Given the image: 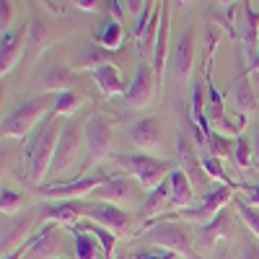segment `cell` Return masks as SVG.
<instances>
[{"label": "cell", "instance_id": "cell-1", "mask_svg": "<svg viewBox=\"0 0 259 259\" xmlns=\"http://www.w3.org/2000/svg\"><path fill=\"white\" fill-rule=\"evenodd\" d=\"M140 239L148 241V244H156L158 249H168V251H174L184 259H202L197 254V249H194V241L192 239V231L179 223L177 218H171V221H161L156 226H148L143 233H140Z\"/></svg>", "mask_w": 259, "mask_h": 259}, {"label": "cell", "instance_id": "cell-2", "mask_svg": "<svg viewBox=\"0 0 259 259\" xmlns=\"http://www.w3.org/2000/svg\"><path fill=\"white\" fill-rule=\"evenodd\" d=\"M117 163L124 171H130V177H133L140 184V189H145V192H153L156 187H161L168 179L171 171H174L168 161H161L150 153H119Z\"/></svg>", "mask_w": 259, "mask_h": 259}, {"label": "cell", "instance_id": "cell-3", "mask_svg": "<svg viewBox=\"0 0 259 259\" xmlns=\"http://www.w3.org/2000/svg\"><path fill=\"white\" fill-rule=\"evenodd\" d=\"M57 140H60V130H57L55 117H50L45 122V127L39 130V135L31 145V153H29V177H31V182H41L50 174L52 161H55V150H57Z\"/></svg>", "mask_w": 259, "mask_h": 259}, {"label": "cell", "instance_id": "cell-4", "mask_svg": "<svg viewBox=\"0 0 259 259\" xmlns=\"http://www.w3.org/2000/svg\"><path fill=\"white\" fill-rule=\"evenodd\" d=\"M47 112V99L45 96H34L21 101L13 112L3 119V138H26L31 133V127L41 119V114Z\"/></svg>", "mask_w": 259, "mask_h": 259}, {"label": "cell", "instance_id": "cell-5", "mask_svg": "<svg viewBox=\"0 0 259 259\" xmlns=\"http://www.w3.org/2000/svg\"><path fill=\"white\" fill-rule=\"evenodd\" d=\"M231 200H233V187H231V184H218L212 192L205 194V200H202L200 205L184 207V210L174 212L171 218H184V221H192V223L202 226V223H210L215 215L226 207V202H231Z\"/></svg>", "mask_w": 259, "mask_h": 259}, {"label": "cell", "instance_id": "cell-6", "mask_svg": "<svg viewBox=\"0 0 259 259\" xmlns=\"http://www.w3.org/2000/svg\"><path fill=\"white\" fill-rule=\"evenodd\" d=\"M83 135H85V148H89V158L91 163H101L112 150V124L109 117L104 114H91L83 124Z\"/></svg>", "mask_w": 259, "mask_h": 259}, {"label": "cell", "instance_id": "cell-7", "mask_svg": "<svg viewBox=\"0 0 259 259\" xmlns=\"http://www.w3.org/2000/svg\"><path fill=\"white\" fill-rule=\"evenodd\" d=\"M156 73H153V65L148 60H140L135 78L130 83V89L124 91V104L130 109H145V106L153 101V91H156Z\"/></svg>", "mask_w": 259, "mask_h": 259}, {"label": "cell", "instance_id": "cell-8", "mask_svg": "<svg viewBox=\"0 0 259 259\" xmlns=\"http://www.w3.org/2000/svg\"><path fill=\"white\" fill-rule=\"evenodd\" d=\"M80 215L96 221L104 228H109L112 233H122L130 226V212H124L122 207H117L112 202H96V205H83L80 202Z\"/></svg>", "mask_w": 259, "mask_h": 259}, {"label": "cell", "instance_id": "cell-9", "mask_svg": "<svg viewBox=\"0 0 259 259\" xmlns=\"http://www.w3.org/2000/svg\"><path fill=\"white\" fill-rule=\"evenodd\" d=\"M78 145H80V133H78V124L75 122H65L62 130H60V140H57V150H55V161H52V168L55 174L65 171L73 161H75V153H78Z\"/></svg>", "mask_w": 259, "mask_h": 259}, {"label": "cell", "instance_id": "cell-10", "mask_svg": "<svg viewBox=\"0 0 259 259\" xmlns=\"http://www.w3.org/2000/svg\"><path fill=\"white\" fill-rule=\"evenodd\" d=\"M104 179H78V182H68V184H39L36 187V194H41V197H52V200H80L83 194H91Z\"/></svg>", "mask_w": 259, "mask_h": 259}, {"label": "cell", "instance_id": "cell-11", "mask_svg": "<svg viewBox=\"0 0 259 259\" xmlns=\"http://www.w3.org/2000/svg\"><path fill=\"white\" fill-rule=\"evenodd\" d=\"M192 65H194V29L187 26L174 47V55H171V70H174L177 83H184L192 75Z\"/></svg>", "mask_w": 259, "mask_h": 259}, {"label": "cell", "instance_id": "cell-12", "mask_svg": "<svg viewBox=\"0 0 259 259\" xmlns=\"http://www.w3.org/2000/svg\"><path fill=\"white\" fill-rule=\"evenodd\" d=\"M138 182H130L127 177H114V179H104L94 192L91 197H96L99 202H127L138 197Z\"/></svg>", "mask_w": 259, "mask_h": 259}, {"label": "cell", "instance_id": "cell-13", "mask_svg": "<svg viewBox=\"0 0 259 259\" xmlns=\"http://www.w3.org/2000/svg\"><path fill=\"white\" fill-rule=\"evenodd\" d=\"M26 24H21L18 29L13 31H6L3 39H0V73H11L16 68V62L21 60V50H24V41L29 39L26 36Z\"/></svg>", "mask_w": 259, "mask_h": 259}, {"label": "cell", "instance_id": "cell-14", "mask_svg": "<svg viewBox=\"0 0 259 259\" xmlns=\"http://www.w3.org/2000/svg\"><path fill=\"white\" fill-rule=\"evenodd\" d=\"M161 122L156 117H140L127 127V138L133 140L140 150H150L161 145Z\"/></svg>", "mask_w": 259, "mask_h": 259}, {"label": "cell", "instance_id": "cell-15", "mask_svg": "<svg viewBox=\"0 0 259 259\" xmlns=\"http://www.w3.org/2000/svg\"><path fill=\"white\" fill-rule=\"evenodd\" d=\"M192 200H194V187L189 177L182 168H174L168 174V207L179 212L184 207H192Z\"/></svg>", "mask_w": 259, "mask_h": 259}, {"label": "cell", "instance_id": "cell-16", "mask_svg": "<svg viewBox=\"0 0 259 259\" xmlns=\"http://www.w3.org/2000/svg\"><path fill=\"white\" fill-rule=\"evenodd\" d=\"M228 236H231V215L223 207L210 223L197 226V236H194V241H197L200 246H212V244H218L221 239H228Z\"/></svg>", "mask_w": 259, "mask_h": 259}, {"label": "cell", "instance_id": "cell-17", "mask_svg": "<svg viewBox=\"0 0 259 259\" xmlns=\"http://www.w3.org/2000/svg\"><path fill=\"white\" fill-rule=\"evenodd\" d=\"M177 153H179V161H182V171L189 177V182H192V187L197 189V187H202L205 182H207V174L202 171V163H200V156L192 150V143L184 138V135H179V143H177Z\"/></svg>", "mask_w": 259, "mask_h": 259}, {"label": "cell", "instance_id": "cell-18", "mask_svg": "<svg viewBox=\"0 0 259 259\" xmlns=\"http://www.w3.org/2000/svg\"><path fill=\"white\" fill-rule=\"evenodd\" d=\"M163 6H166V0H161L158 8L150 13L148 18V24L138 31V52L143 60H153V50H156V39H158V29H161V16H163Z\"/></svg>", "mask_w": 259, "mask_h": 259}, {"label": "cell", "instance_id": "cell-19", "mask_svg": "<svg viewBox=\"0 0 259 259\" xmlns=\"http://www.w3.org/2000/svg\"><path fill=\"white\" fill-rule=\"evenodd\" d=\"M205 114L210 119L212 130H221V133H233V122H228L226 117V106H223V96L215 89L212 83H207V99H205Z\"/></svg>", "mask_w": 259, "mask_h": 259}, {"label": "cell", "instance_id": "cell-20", "mask_svg": "<svg viewBox=\"0 0 259 259\" xmlns=\"http://www.w3.org/2000/svg\"><path fill=\"white\" fill-rule=\"evenodd\" d=\"M205 99H207V91H205V83L202 80H194L192 83V99H189V114L194 119V127L205 135V145H207V138L212 135V127H210V119L205 114Z\"/></svg>", "mask_w": 259, "mask_h": 259}, {"label": "cell", "instance_id": "cell-21", "mask_svg": "<svg viewBox=\"0 0 259 259\" xmlns=\"http://www.w3.org/2000/svg\"><path fill=\"white\" fill-rule=\"evenodd\" d=\"M241 41L249 62L256 57V47H259V13L251 8L249 0H244V16H241Z\"/></svg>", "mask_w": 259, "mask_h": 259}, {"label": "cell", "instance_id": "cell-22", "mask_svg": "<svg viewBox=\"0 0 259 259\" xmlns=\"http://www.w3.org/2000/svg\"><path fill=\"white\" fill-rule=\"evenodd\" d=\"M94 83L99 85V91L104 96H117V94H124V80H122V73L117 70V65L106 62V65H99L94 70Z\"/></svg>", "mask_w": 259, "mask_h": 259}, {"label": "cell", "instance_id": "cell-23", "mask_svg": "<svg viewBox=\"0 0 259 259\" xmlns=\"http://www.w3.org/2000/svg\"><path fill=\"white\" fill-rule=\"evenodd\" d=\"M31 215H26V218H13V215H8V221L3 223V256L13 251L16 244H24L26 241V233L31 228Z\"/></svg>", "mask_w": 259, "mask_h": 259}, {"label": "cell", "instance_id": "cell-24", "mask_svg": "<svg viewBox=\"0 0 259 259\" xmlns=\"http://www.w3.org/2000/svg\"><path fill=\"white\" fill-rule=\"evenodd\" d=\"M75 83V75L73 70H68L65 65H50V68L41 73L39 78V85H41V91H70V85Z\"/></svg>", "mask_w": 259, "mask_h": 259}, {"label": "cell", "instance_id": "cell-25", "mask_svg": "<svg viewBox=\"0 0 259 259\" xmlns=\"http://www.w3.org/2000/svg\"><path fill=\"white\" fill-rule=\"evenodd\" d=\"M41 215L50 221H57V223H68V226H75L78 218H80V202L78 200H60L55 205H47L41 210Z\"/></svg>", "mask_w": 259, "mask_h": 259}, {"label": "cell", "instance_id": "cell-26", "mask_svg": "<svg viewBox=\"0 0 259 259\" xmlns=\"http://www.w3.org/2000/svg\"><path fill=\"white\" fill-rule=\"evenodd\" d=\"M231 99H233V106L241 114H251L256 109V99H254V91H251V85H249L246 73H241L239 78H236V83L231 85Z\"/></svg>", "mask_w": 259, "mask_h": 259}, {"label": "cell", "instance_id": "cell-27", "mask_svg": "<svg viewBox=\"0 0 259 259\" xmlns=\"http://www.w3.org/2000/svg\"><path fill=\"white\" fill-rule=\"evenodd\" d=\"M57 251V241H55V226H47L41 233L31 236V246L26 251V259H50Z\"/></svg>", "mask_w": 259, "mask_h": 259}, {"label": "cell", "instance_id": "cell-28", "mask_svg": "<svg viewBox=\"0 0 259 259\" xmlns=\"http://www.w3.org/2000/svg\"><path fill=\"white\" fill-rule=\"evenodd\" d=\"M73 231V246H75V256L78 259H96V254H99V239L94 233H89V231H80V228H70Z\"/></svg>", "mask_w": 259, "mask_h": 259}, {"label": "cell", "instance_id": "cell-29", "mask_svg": "<svg viewBox=\"0 0 259 259\" xmlns=\"http://www.w3.org/2000/svg\"><path fill=\"white\" fill-rule=\"evenodd\" d=\"M122 24L117 18H109L106 21V26L96 34V45L99 47H104V50H109V52H114L119 45H122Z\"/></svg>", "mask_w": 259, "mask_h": 259}, {"label": "cell", "instance_id": "cell-30", "mask_svg": "<svg viewBox=\"0 0 259 259\" xmlns=\"http://www.w3.org/2000/svg\"><path fill=\"white\" fill-rule=\"evenodd\" d=\"M233 210L239 212V218H241V223L256 236V241H259V207H251L244 197H236L233 194Z\"/></svg>", "mask_w": 259, "mask_h": 259}, {"label": "cell", "instance_id": "cell-31", "mask_svg": "<svg viewBox=\"0 0 259 259\" xmlns=\"http://www.w3.org/2000/svg\"><path fill=\"white\" fill-rule=\"evenodd\" d=\"M163 205H168V179H166L161 187H156L153 192H148V200H145V205H143V218L156 215Z\"/></svg>", "mask_w": 259, "mask_h": 259}, {"label": "cell", "instance_id": "cell-32", "mask_svg": "<svg viewBox=\"0 0 259 259\" xmlns=\"http://www.w3.org/2000/svg\"><path fill=\"white\" fill-rule=\"evenodd\" d=\"M70 228H73V226H70ZM75 228L94 233L96 239L101 241V246H104V254H106V256H112V254H114V246H117V236H114V233H109V228H104V226H91V223H75Z\"/></svg>", "mask_w": 259, "mask_h": 259}, {"label": "cell", "instance_id": "cell-33", "mask_svg": "<svg viewBox=\"0 0 259 259\" xmlns=\"http://www.w3.org/2000/svg\"><path fill=\"white\" fill-rule=\"evenodd\" d=\"M207 153L210 156H215V158H231L233 156V143L226 138V135H221L218 130H212V135L207 138Z\"/></svg>", "mask_w": 259, "mask_h": 259}, {"label": "cell", "instance_id": "cell-34", "mask_svg": "<svg viewBox=\"0 0 259 259\" xmlns=\"http://www.w3.org/2000/svg\"><path fill=\"white\" fill-rule=\"evenodd\" d=\"M78 106H80L78 94H73V91H62V94H57V99H55L52 117H70V114H75Z\"/></svg>", "mask_w": 259, "mask_h": 259}, {"label": "cell", "instance_id": "cell-35", "mask_svg": "<svg viewBox=\"0 0 259 259\" xmlns=\"http://www.w3.org/2000/svg\"><path fill=\"white\" fill-rule=\"evenodd\" d=\"M200 163H202V171L207 174V179H215V182H221V184H231L228 177H226V171H223L221 158H215L210 153H202L200 156Z\"/></svg>", "mask_w": 259, "mask_h": 259}, {"label": "cell", "instance_id": "cell-36", "mask_svg": "<svg viewBox=\"0 0 259 259\" xmlns=\"http://www.w3.org/2000/svg\"><path fill=\"white\" fill-rule=\"evenodd\" d=\"M233 163L239 168H249L251 166V158H254V150H251V143L246 138H236L233 143Z\"/></svg>", "mask_w": 259, "mask_h": 259}, {"label": "cell", "instance_id": "cell-37", "mask_svg": "<svg viewBox=\"0 0 259 259\" xmlns=\"http://www.w3.org/2000/svg\"><path fill=\"white\" fill-rule=\"evenodd\" d=\"M21 205H24V197H21L18 192L3 187V192H0V210H3V218H8V215H16L21 210Z\"/></svg>", "mask_w": 259, "mask_h": 259}, {"label": "cell", "instance_id": "cell-38", "mask_svg": "<svg viewBox=\"0 0 259 259\" xmlns=\"http://www.w3.org/2000/svg\"><path fill=\"white\" fill-rule=\"evenodd\" d=\"M109 57H112V52L109 50H104V47H91V50H85L83 52V57H80V65L83 68H91V70H96L99 65H106L109 62Z\"/></svg>", "mask_w": 259, "mask_h": 259}, {"label": "cell", "instance_id": "cell-39", "mask_svg": "<svg viewBox=\"0 0 259 259\" xmlns=\"http://www.w3.org/2000/svg\"><path fill=\"white\" fill-rule=\"evenodd\" d=\"M11 24H13V6L11 0H0V31H11Z\"/></svg>", "mask_w": 259, "mask_h": 259}, {"label": "cell", "instance_id": "cell-40", "mask_svg": "<svg viewBox=\"0 0 259 259\" xmlns=\"http://www.w3.org/2000/svg\"><path fill=\"white\" fill-rule=\"evenodd\" d=\"M231 187H239V189H244L246 192V202L251 205V207H259V184H246V182H231Z\"/></svg>", "mask_w": 259, "mask_h": 259}, {"label": "cell", "instance_id": "cell-41", "mask_svg": "<svg viewBox=\"0 0 259 259\" xmlns=\"http://www.w3.org/2000/svg\"><path fill=\"white\" fill-rule=\"evenodd\" d=\"M177 254L168 249H148V251H135L133 259H174Z\"/></svg>", "mask_w": 259, "mask_h": 259}, {"label": "cell", "instance_id": "cell-42", "mask_svg": "<svg viewBox=\"0 0 259 259\" xmlns=\"http://www.w3.org/2000/svg\"><path fill=\"white\" fill-rule=\"evenodd\" d=\"M239 259H259V241H244L239 249Z\"/></svg>", "mask_w": 259, "mask_h": 259}, {"label": "cell", "instance_id": "cell-43", "mask_svg": "<svg viewBox=\"0 0 259 259\" xmlns=\"http://www.w3.org/2000/svg\"><path fill=\"white\" fill-rule=\"evenodd\" d=\"M124 8H127L130 16L140 18V13H143V8H145V0H124Z\"/></svg>", "mask_w": 259, "mask_h": 259}, {"label": "cell", "instance_id": "cell-44", "mask_svg": "<svg viewBox=\"0 0 259 259\" xmlns=\"http://www.w3.org/2000/svg\"><path fill=\"white\" fill-rule=\"evenodd\" d=\"M73 3H75L80 11H96V8H99V0H73Z\"/></svg>", "mask_w": 259, "mask_h": 259}, {"label": "cell", "instance_id": "cell-45", "mask_svg": "<svg viewBox=\"0 0 259 259\" xmlns=\"http://www.w3.org/2000/svg\"><path fill=\"white\" fill-rule=\"evenodd\" d=\"M109 6H112V13H114V18L119 21V18L124 16V8H122V0H109Z\"/></svg>", "mask_w": 259, "mask_h": 259}, {"label": "cell", "instance_id": "cell-46", "mask_svg": "<svg viewBox=\"0 0 259 259\" xmlns=\"http://www.w3.org/2000/svg\"><path fill=\"white\" fill-rule=\"evenodd\" d=\"M254 143H251V150H254V158L259 161V127L254 130V138H251Z\"/></svg>", "mask_w": 259, "mask_h": 259}, {"label": "cell", "instance_id": "cell-47", "mask_svg": "<svg viewBox=\"0 0 259 259\" xmlns=\"http://www.w3.org/2000/svg\"><path fill=\"white\" fill-rule=\"evenodd\" d=\"M218 3H221V6H226V8H231V6L236 3V0H218Z\"/></svg>", "mask_w": 259, "mask_h": 259}, {"label": "cell", "instance_id": "cell-48", "mask_svg": "<svg viewBox=\"0 0 259 259\" xmlns=\"http://www.w3.org/2000/svg\"><path fill=\"white\" fill-rule=\"evenodd\" d=\"M179 3H189V0H179Z\"/></svg>", "mask_w": 259, "mask_h": 259}, {"label": "cell", "instance_id": "cell-49", "mask_svg": "<svg viewBox=\"0 0 259 259\" xmlns=\"http://www.w3.org/2000/svg\"><path fill=\"white\" fill-rule=\"evenodd\" d=\"M106 259H112V256H106Z\"/></svg>", "mask_w": 259, "mask_h": 259}]
</instances>
